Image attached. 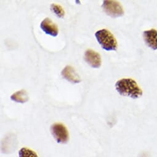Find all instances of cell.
<instances>
[{
	"mask_svg": "<svg viewBox=\"0 0 157 157\" xmlns=\"http://www.w3.org/2000/svg\"><path fill=\"white\" fill-rule=\"evenodd\" d=\"M115 89L120 95L133 99L141 98L143 91L137 82L132 78H123L115 83Z\"/></svg>",
	"mask_w": 157,
	"mask_h": 157,
	"instance_id": "6da1fadb",
	"label": "cell"
},
{
	"mask_svg": "<svg viewBox=\"0 0 157 157\" xmlns=\"http://www.w3.org/2000/svg\"><path fill=\"white\" fill-rule=\"evenodd\" d=\"M97 41L101 47L105 51H116L118 43L114 35L107 29L98 30L95 33Z\"/></svg>",
	"mask_w": 157,
	"mask_h": 157,
	"instance_id": "7a4b0ae2",
	"label": "cell"
},
{
	"mask_svg": "<svg viewBox=\"0 0 157 157\" xmlns=\"http://www.w3.org/2000/svg\"><path fill=\"white\" fill-rule=\"evenodd\" d=\"M102 7L106 14L112 18L121 17L124 14L123 6L117 1H113V0L104 1Z\"/></svg>",
	"mask_w": 157,
	"mask_h": 157,
	"instance_id": "3957f363",
	"label": "cell"
},
{
	"mask_svg": "<svg viewBox=\"0 0 157 157\" xmlns=\"http://www.w3.org/2000/svg\"><path fill=\"white\" fill-rule=\"evenodd\" d=\"M51 132L59 144H65L67 143L69 138L67 128L62 123H54L51 126Z\"/></svg>",
	"mask_w": 157,
	"mask_h": 157,
	"instance_id": "277c9868",
	"label": "cell"
},
{
	"mask_svg": "<svg viewBox=\"0 0 157 157\" xmlns=\"http://www.w3.org/2000/svg\"><path fill=\"white\" fill-rule=\"evenodd\" d=\"M144 41L147 46L153 51L157 50V30L154 29L145 30L142 34Z\"/></svg>",
	"mask_w": 157,
	"mask_h": 157,
	"instance_id": "5b68a950",
	"label": "cell"
},
{
	"mask_svg": "<svg viewBox=\"0 0 157 157\" xmlns=\"http://www.w3.org/2000/svg\"><path fill=\"white\" fill-rule=\"evenodd\" d=\"M85 59L93 68H99L101 65L102 60L101 55L94 50H86L85 53Z\"/></svg>",
	"mask_w": 157,
	"mask_h": 157,
	"instance_id": "8992f818",
	"label": "cell"
},
{
	"mask_svg": "<svg viewBox=\"0 0 157 157\" xmlns=\"http://www.w3.org/2000/svg\"><path fill=\"white\" fill-rule=\"evenodd\" d=\"M61 75L63 78L71 83H78L82 81L80 76L78 74L75 69L70 65L65 67L61 72Z\"/></svg>",
	"mask_w": 157,
	"mask_h": 157,
	"instance_id": "52a82bcc",
	"label": "cell"
},
{
	"mask_svg": "<svg viewBox=\"0 0 157 157\" xmlns=\"http://www.w3.org/2000/svg\"><path fill=\"white\" fill-rule=\"evenodd\" d=\"M40 27L47 35H49L52 36H56L58 35V27L50 18L47 17L44 19L41 22Z\"/></svg>",
	"mask_w": 157,
	"mask_h": 157,
	"instance_id": "ba28073f",
	"label": "cell"
},
{
	"mask_svg": "<svg viewBox=\"0 0 157 157\" xmlns=\"http://www.w3.org/2000/svg\"><path fill=\"white\" fill-rule=\"evenodd\" d=\"M11 99L13 101L23 104L29 101V98L27 91L25 90H22L12 94L11 96Z\"/></svg>",
	"mask_w": 157,
	"mask_h": 157,
	"instance_id": "9c48e42d",
	"label": "cell"
},
{
	"mask_svg": "<svg viewBox=\"0 0 157 157\" xmlns=\"http://www.w3.org/2000/svg\"><path fill=\"white\" fill-rule=\"evenodd\" d=\"M19 157H38V156L33 150L23 147L19 151Z\"/></svg>",
	"mask_w": 157,
	"mask_h": 157,
	"instance_id": "30bf717a",
	"label": "cell"
},
{
	"mask_svg": "<svg viewBox=\"0 0 157 157\" xmlns=\"http://www.w3.org/2000/svg\"><path fill=\"white\" fill-rule=\"evenodd\" d=\"M51 10L52 13H54L58 17L62 18L65 16V11L63 9V8L57 4L53 3L50 6Z\"/></svg>",
	"mask_w": 157,
	"mask_h": 157,
	"instance_id": "8fae6325",
	"label": "cell"
}]
</instances>
